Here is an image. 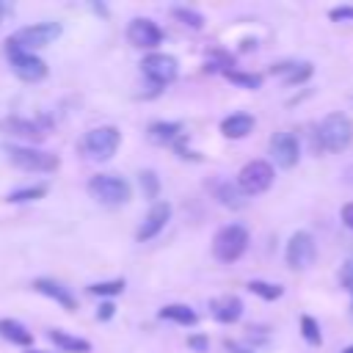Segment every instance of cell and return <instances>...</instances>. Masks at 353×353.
<instances>
[{
  "instance_id": "6da1fadb",
  "label": "cell",
  "mask_w": 353,
  "mask_h": 353,
  "mask_svg": "<svg viewBox=\"0 0 353 353\" xmlns=\"http://www.w3.org/2000/svg\"><path fill=\"white\" fill-rule=\"evenodd\" d=\"M353 143V119L345 113H328L314 127V146L320 152H345Z\"/></svg>"
},
{
  "instance_id": "7a4b0ae2",
  "label": "cell",
  "mask_w": 353,
  "mask_h": 353,
  "mask_svg": "<svg viewBox=\"0 0 353 353\" xmlns=\"http://www.w3.org/2000/svg\"><path fill=\"white\" fill-rule=\"evenodd\" d=\"M6 157L14 168L28 171V174H55L61 168V157L55 152H44L39 146H19V143H6Z\"/></svg>"
},
{
  "instance_id": "3957f363",
  "label": "cell",
  "mask_w": 353,
  "mask_h": 353,
  "mask_svg": "<svg viewBox=\"0 0 353 353\" xmlns=\"http://www.w3.org/2000/svg\"><path fill=\"white\" fill-rule=\"evenodd\" d=\"M248 243H251V234L243 223H226L212 237V256L223 265H232L248 251Z\"/></svg>"
},
{
  "instance_id": "277c9868",
  "label": "cell",
  "mask_w": 353,
  "mask_h": 353,
  "mask_svg": "<svg viewBox=\"0 0 353 353\" xmlns=\"http://www.w3.org/2000/svg\"><path fill=\"white\" fill-rule=\"evenodd\" d=\"M85 190H88V196L94 201H99L105 207H121L132 196L130 182L124 176H119V174H94L88 179V185H85Z\"/></svg>"
},
{
  "instance_id": "5b68a950",
  "label": "cell",
  "mask_w": 353,
  "mask_h": 353,
  "mask_svg": "<svg viewBox=\"0 0 353 353\" xmlns=\"http://www.w3.org/2000/svg\"><path fill=\"white\" fill-rule=\"evenodd\" d=\"M3 52H6V58H8L11 72H14L22 83H39V80L47 77V63H44L36 52H28V50L17 47L11 39H6Z\"/></svg>"
},
{
  "instance_id": "8992f818",
  "label": "cell",
  "mask_w": 353,
  "mask_h": 353,
  "mask_svg": "<svg viewBox=\"0 0 353 353\" xmlns=\"http://www.w3.org/2000/svg\"><path fill=\"white\" fill-rule=\"evenodd\" d=\"M121 146V130L116 124H102V127H94L85 132L83 138V152L91 157V160H110Z\"/></svg>"
},
{
  "instance_id": "52a82bcc",
  "label": "cell",
  "mask_w": 353,
  "mask_h": 353,
  "mask_svg": "<svg viewBox=\"0 0 353 353\" xmlns=\"http://www.w3.org/2000/svg\"><path fill=\"white\" fill-rule=\"evenodd\" d=\"M47 130H50V121H44V119H25V116L0 119V132L14 138V141H22V146L41 143L47 138Z\"/></svg>"
},
{
  "instance_id": "ba28073f",
  "label": "cell",
  "mask_w": 353,
  "mask_h": 353,
  "mask_svg": "<svg viewBox=\"0 0 353 353\" xmlns=\"http://www.w3.org/2000/svg\"><path fill=\"white\" fill-rule=\"evenodd\" d=\"M61 33H63L61 22H50V19H47V22H36V25H25V28L14 30L8 39H11L17 47H22V50L36 52V50H41V47L52 44Z\"/></svg>"
},
{
  "instance_id": "9c48e42d",
  "label": "cell",
  "mask_w": 353,
  "mask_h": 353,
  "mask_svg": "<svg viewBox=\"0 0 353 353\" xmlns=\"http://www.w3.org/2000/svg\"><path fill=\"white\" fill-rule=\"evenodd\" d=\"M276 179V168L268 163V160H248L240 171H237V188L245 193V196H259L265 193Z\"/></svg>"
},
{
  "instance_id": "30bf717a",
  "label": "cell",
  "mask_w": 353,
  "mask_h": 353,
  "mask_svg": "<svg viewBox=\"0 0 353 353\" xmlns=\"http://www.w3.org/2000/svg\"><path fill=\"white\" fill-rule=\"evenodd\" d=\"M141 72H143V77H146L154 88H165V85H171V83L176 80L179 63H176V58L168 55V52H149V55H143V61H141Z\"/></svg>"
},
{
  "instance_id": "8fae6325",
  "label": "cell",
  "mask_w": 353,
  "mask_h": 353,
  "mask_svg": "<svg viewBox=\"0 0 353 353\" xmlns=\"http://www.w3.org/2000/svg\"><path fill=\"white\" fill-rule=\"evenodd\" d=\"M317 259V243L312 237V232H295L290 240H287V248H284V262L287 268L292 270H306L312 262Z\"/></svg>"
},
{
  "instance_id": "7c38bea8",
  "label": "cell",
  "mask_w": 353,
  "mask_h": 353,
  "mask_svg": "<svg viewBox=\"0 0 353 353\" xmlns=\"http://www.w3.org/2000/svg\"><path fill=\"white\" fill-rule=\"evenodd\" d=\"M268 149H270V160H273L270 165H279V168H295L298 160H301V143H298V138H295L292 132H287V130L273 132Z\"/></svg>"
},
{
  "instance_id": "4fadbf2b",
  "label": "cell",
  "mask_w": 353,
  "mask_h": 353,
  "mask_svg": "<svg viewBox=\"0 0 353 353\" xmlns=\"http://www.w3.org/2000/svg\"><path fill=\"white\" fill-rule=\"evenodd\" d=\"M127 41H130L132 47H138V50H154V47H160V41H163V30H160V25H157L154 19H149V17H135V19H130V25H127Z\"/></svg>"
},
{
  "instance_id": "5bb4252c",
  "label": "cell",
  "mask_w": 353,
  "mask_h": 353,
  "mask_svg": "<svg viewBox=\"0 0 353 353\" xmlns=\"http://www.w3.org/2000/svg\"><path fill=\"white\" fill-rule=\"evenodd\" d=\"M171 201H154L152 207H149V212H146V218L141 221V226H138V232H135V240L138 243H149L152 237H157L163 229H165V223L171 221Z\"/></svg>"
},
{
  "instance_id": "9a60e30c",
  "label": "cell",
  "mask_w": 353,
  "mask_h": 353,
  "mask_svg": "<svg viewBox=\"0 0 353 353\" xmlns=\"http://www.w3.org/2000/svg\"><path fill=\"white\" fill-rule=\"evenodd\" d=\"M39 295H44V298H50V301H55L61 309H66V312H74L77 309V295L69 290V287H63L61 281H55V279H33V284H30Z\"/></svg>"
},
{
  "instance_id": "2e32d148",
  "label": "cell",
  "mask_w": 353,
  "mask_h": 353,
  "mask_svg": "<svg viewBox=\"0 0 353 353\" xmlns=\"http://www.w3.org/2000/svg\"><path fill=\"white\" fill-rule=\"evenodd\" d=\"M210 314H212V320L232 325L243 317V301L237 295H218L210 301Z\"/></svg>"
},
{
  "instance_id": "e0dca14e",
  "label": "cell",
  "mask_w": 353,
  "mask_h": 353,
  "mask_svg": "<svg viewBox=\"0 0 353 353\" xmlns=\"http://www.w3.org/2000/svg\"><path fill=\"white\" fill-rule=\"evenodd\" d=\"M210 190H212V196H215L223 207H229V210H243V207L248 204V196H245V193L237 188V182H232V179H212Z\"/></svg>"
},
{
  "instance_id": "ac0fdd59",
  "label": "cell",
  "mask_w": 353,
  "mask_h": 353,
  "mask_svg": "<svg viewBox=\"0 0 353 353\" xmlns=\"http://www.w3.org/2000/svg\"><path fill=\"white\" fill-rule=\"evenodd\" d=\"M185 124L182 121H152L149 124V130H146V138L152 141V143H157V146H171L176 138H182L185 132Z\"/></svg>"
},
{
  "instance_id": "d6986e66",
  "label": "cell",
  "mask_w": 353,
  "mask_h": 353,
  "mask_svg": "<svg viewBox=\"0 0 353 353\" xmlns=\"http://www.w3.org/2000/svg\"><path fill=\"white\" fill-rule=\"evenodd\" d=\"M254 116L251 113H232V116H226L223 121H221V132H223V138H232V141H240V138H245V135H251L254 132Z\"/></svg>"
},
{
  "instance_id": "ffe728a7",
  "label": "cell",
  "mask_w": 353,
  "mask_h": 353,
  "mask_svg": "<svg viewBox=\"0 0 353 353\" xmlns=\"http://www.w3.org/2000/svg\"><path fill=\"white\" fill-rule=\"evenodd\" d=\"M47 339H50L58 350H63V353H88V350H91V342H88V339L74 336V334H69V331H63V328H50V331H47Z\"/></svg>"
},
{
  "instance_id": "44dd1931",
  "label": "cell",
  "mask_w": 353,
  "mask_h": 353,
  "mask_svg": "<svg viewBox=\"0 0 353 353\" xmlns=\"http://www.w3.org/2000/svg\"><path fill=\"white\" fill-rule=\"evenodd\" d=\"M0 339H6L11 345H19V347H30L33 345V331H28L14 317H0Z\"/></svg>"
},
{
  "instance_id": "7402d4cb",
  "label": "cell",
  "mask_w": 353,
  "mask_h": 353,
  "mask_svg": "<svg viewBox=\"0 0 353 353\" xmlns=\"http://www.w3.org/2000/svg\"><path fill=\"white\" fill-rule=\"evenodd\" d=\"M160 320H168V323H176V325H196L199 323V314L188 306V303H165L160 312H157Z\"/></svg>"
},
{
  "instance_id": "603a6c76",
  "label": "cell",
  "mask_w": 353,
  "mask_h": 353,
  "mask_svg": "<svg viewBox=\"0 0 353 353\" xmlns=\"http://www.w3.org/2000/svg\"><path fill=\"white\" fill-rule=\"evenodd\" d=\"M47 190H50V185H47V182H36V185H25V188H17V190H11V193L6 196V201H11V204H25V201H39V199H44V196H47Z\"/></svg>"
},
{
  "instance_id": "cb8c5ba5",
  "label": "cell",
  "mask_w": 353,
  "mask_h": 353,
  "mask_svg": "<svg viewBox=\"0 0 353 353\" xmlns=\"http://www.w3.org/2000/svg\"><path fill=\"white\" fill-rule=\"evenodd\" d=\"M223 77H226L229 83H234V85L245 88V91H259V88H262V74H256V72L229 69V72H223Z\"/></svg>"
},
{
  "instance_id": "d4e9b609",
  "label": "cell",
  "mask_w": 353,
  "mask_h": 353,
  "mask_svg": "<svg viewBox=\"0 0 353 353\" xmlns=\"http://www.w3.org/2000/svg\"><path fill=\"white\" fill-rule=\"evenodd\" d=\"M245 287H248V292H254L262 301H279L284 295V287L281 284H273V281H265V279H251Z\"/></svg>"
},
{
  "instance_id": "484cf974",
  "label": "cell",
  "mask_w": 353,
  "mask_h": 353,
  "mask_svg": "<svg viewBox=\"0 0 353 353\" xmlns=\"http://www.w3.org/2000/svg\"><path fill=\"white\" fill-rule=\"evenodd\" d=\"M171 17H174L176 22H182L185 28H190V30H201V28H204V14L196 11V8L174 6V8H171Z\"/></svg>"
},
{
  "instance_id": "4316f807",
  "label": "cell",
  "mask_w": 353,
  "mask_h": 353,
  "mask_svg": "<svg viewBox=\"0 0 353 353\" xmlns=\"http://www.w3.org/2000/svg\"><path fill=\"white\" fill-rule=\"evenodd\" d=\"M124 287H127L124 279H110V281H94L85 290H88V295H97V298H113V295H121Z\"/></svg>"
},
{
  "instance_id": "83f0119b",
  "label": "cell",
  "mask_w": 353,
  "mask_h": 353,
  "mask_svg": "<svg viewBox=\"0 0 353 353\" xmlns=\"http://www.w3.org/2000/svg\"><path fill=\"white\" fill-rule=\"evenodd\" d=\"M314 74V66L309 63V61H301V63H290V69L284 72V85H301V83H306L309 77Z\"/></svg>"
},
{
  "instance_id": "f1b7e54d",
  "label": "cell",
  "mask_w": 353,
  "mask_h": 353,
  "mask_svg": "<svg viewBox=\"0 0 353 353\" xmlns=\"http://www.w3.org/2000/svg\"><path fill=\"white\" fill-rule=\"evenodd\" d=\"M298 325H301V336L309 342V345H323V331H320V323L312 317V314H301V320H298Z\"/></svg>"
},
{
  "instance_id": "f546056e",
  "label": "cell",
  "mask_w": 353,
  "mask_h": 353,
  "mask_svg": "<svg viewBox=\"0 0 353 353\" xmlns=\"http://www.w3.org/2000/svg\"><path fill=\"white\" fill-rule=\"evenodd\" d=\"M138 185H141L143 199H157V196H160V176H157L152 168H143V171L138 174Z\"/></svg>"
},
{
  "instance_id": "4dcf8cb0",
  "label": "cell",
  "mask_w": 353,
  "mask_h": 353,
  "mask_svg": "<svg viewBox=\"0 0 353 353\" xmlns=\"http://www.w3.org/2000/svg\"><path fill=\"white\" fill-rule=\"evenodd\" d=\"M339 284L350 292V312H353V256L342 265V270H339Z\"/></svg>"
},
{
  "instance_id": "1f68e13d",
  "label": "cell",
  "mask_w": 353,
  "mask_h": 353,
  "mask_svg": "<svg viewBox=\"0 0 353 353\" xmlns=\"http://www.w3.org/2000/svg\"><path fill=\"white\" fill-rule=\"evenodd\" d=\"M328 19H334V22H353V3L334 6V8L328 11Z\"/></svg>"
},
{
  "instance_id": "d6a6232c",
  "label": "cell",
  "mask_w": 353,
  "mask_h": 353,
  "mask_svg": "<svg viewBox=\"0 0 353 353\" xmlns=\"http://www.w3.org/2000/svg\"><path fill=\"white\" fill-rule=\"evenodd\" d=\"M188 347L196 350V353H207V350H210V336H204V334H190V336H188Z\"/></svg>"
},
{
  "instance_id": "836d02e7",
  "label": "cell",
  "mask_w": 353,
  "mask_h": 353,
  "mask_svg": "<svg viewBox=\"0 0 353 353\" xmlns=\"http://www.w3.org/2000/svg\"><path fill=\"white\" fill-rule=\"evenodd\" d=\"M113 314H116L113 301H102V303H99V309H97V320H99V323H108Z\"/></svg>"
},
{
  "instance_id": "e575fe53",
  "label": "cell",
  "mask_w": 353,
  "mask_h": 353,
  "mask_svg": "<svg viewBox=\"0 0 353 353\" xmlns=\"http://www.w3.org/2000/svg\"><path fill=\"white\" fill-rule=\"evenodd\" d=\"M339 218H342V223H345V226L353 232V201H347V204L339 210Z\"/></svg>"
},
{
  "instance_id": "d590c367",
  "label": "cell",
  "mask_w": 353,
  "mask_h": 353,
  "mask_svg": "<svg viewBox=\"0 0 353 353\" xmlns=\"http://www.w3.org/2000/svg\"><path fill=\"white\" fill-rule=\"evenodd\" d=\"M223 347H226V353H254L251 347H245V345H240L234 339H223Z\"/></svg>"
},
{
  "instance_id": "8d00e7d4",
  "label": "cell",
  "mask_w": 353,
  "mask_h": 353,
  "mask_svg": "<svg viewBox=\"0 0 353 353\" xmlns=\"http://www.w3.org/2000/svg\"><path fill=\"white\" fill-rule=\"evenodd\" d=\"M11 11H14V8H11L8 3H3V0H0V19H6V17L11 14Z\"/></svg>"
},
{
  "instance_id": "74e56055",
  "label": "cell",
  "mask_w": 353,
  "mask_h": 353,
  "mask_svg": "<svg viewBox=\"0 0 353 353\" xmlns=\"http://www.w3.org/2000/svg\"><path fill=\"white\" fill-rule=\"evenodd\" d=\"M91 8H94V11H97V14H108V8H105V6H102V3H91Z\"/></svg>"
},
{
  "instance_id": "f35d334b",
  "label": "cell",
  "mask_w": 353,
  "mask_h": 353,
  "mask_svg": "<svg viewBox=\"0 0 353 353\" xmlns=\"http://www.w3.org/2000/svg\"><path fill=\"white\" fill-rule=\"evenodd\" d=\"M342 353H353V345H347V347H342Z\"/></svg>"
},
{
  "instance_id": "ab89813d",
  "label": "cell",
  "mask_w": 353,
  "mask_h": 353,
  "mask_svg": "<svg viewBox=\"0 0 353 353\" xmlns=\"http://www.w3.org/2000/svg\"><path fill=\"white\" fill-rule=\"evenodd\" d=\"M25 353H47V350H33V347H28Z\"/></svg>"
}]
</instances>
